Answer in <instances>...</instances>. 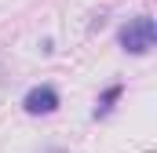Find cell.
Masks as SVG:
<instances>
[{"label": "cell", "instance_id": "obj_3", "mask_svg": "<svg viewBox=\"0 0 157 153\" xmlns=\"http://www.w3.org/2000/svg\"><path fill=\"white\" fill-rule=\"evenodd\" d=\"M121 95H124V88H121V84L106 88V95H102V99H99V106H95V117H106L110 110H113V102H117Z\"/></svg>", "mask_w": 157, "mask_h": 153}, {"label": "cell", "instance_id": "obj_1", "mask_svg": "<svg viewBox=\"0 0 157 153\" xmlns=\"http://www.w3.org/2000/svg\"><path fill=\"white\" fill-rule=\"evenodd\" d=\"M154 44H157V26H154L150 15L132 18V22L121 29V47H124L128 55H146Z\"/></svg>", "mask_w": 157, "mask_h": 153}, {"label": "cell", "instance_id": "obj_2", "mask_svg": "<svg viewBox=\"0 0 157 153\" xmlns=\"http://www.w3.org/2000/svg\"><path fill=\"white\" fill-rule=\"evenodd\" d=\"M22 106H26V113H55L59 110V91L51 88V84H37V88H29V95L22 99Z\"/></svg>", "mask_w": 157, "mask_h": 153}]
</instances>
